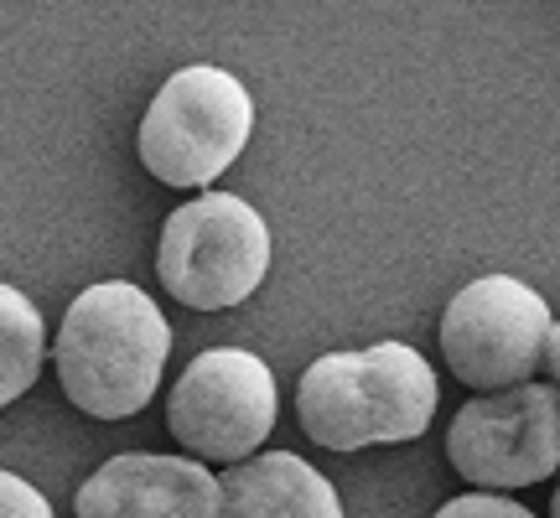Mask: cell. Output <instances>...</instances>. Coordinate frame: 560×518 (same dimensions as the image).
I'll return each instance as SVG.
<instances>
[{
    "instance_id": "9",
    "label": "cell",
    "mask_w": 560,
    "mask_h": 518,
    "mask_svg": "<svg viewBox=\"0 0 560 518\" xmlns=\"http://www.w3.org/2000/svg\"><path fill=\"white\" fill-rule=\"evenodd\" d=\"M219 482V518H342L332 482L291 451L229 461Z\"/></svg>"
},
{
    "instance_id": "8",
    "label": "cell",
    "mask_w": 560,
    "mask_h": 518,
    "mask_svg": "<svg viewBox=\"0 0 560 518\" xmlns=\"http://www.w3.org/2000/svg\"><path fill=\"white\" fill-rule=\"evenodd\" d=\"M79 518H219V482L198 457L125 451L79 487Z\"/></svg>"
},
{
    "instance_id": "11",
    "label": "cell",
    "mask_w": 560,
    "mask_h": 518,
    "mask_svg": "<svg viewBox=\"0 0 560 518\" xmlns=\"http://www.w3.org/2000/svg\"><path fill=\"white\" fill-rule=\"evenodd\" d=\"M431 518H535L524 503L514 498H493L488 487H478V493H462V498H446Z\"/></svg>"
},
{
    "instance_id": "12",
    "label": "cell",
    "mask_w": 560,
    "mask_h": 518,
    "mask_svg": "<svg viewBox=\"0 0 560 518\" xmlns=\"http://www.w3.org/2000/svg\"><path fill=\"white\" fill-rule=\"evenodd\" d=\"M0 518H52V503L16 472L0 467Z\"/></svg>"
},
{
    "instance_id": "7",
    "label": "cell",
    "mask_w": 560,
    "mask_h": 518,
    "mask_svg": "<svg viewBox=\"0 0 560 518\" xmlns=\"http://www.w3.org/2000/svg\"><path fill=\"white\" fill-rule=\"evenodd\" d=\"M446 457L472 487H529L560 467V395L556 384H509L467 399L452 420Z\"/></svg>"
},
{
    "instance_id": "5",
    "label": "cell",
    "mask_w": 560,
    "mask_h": 518,
    "mask_svg": "<svg viewBox=\"0 0 560 518\" xmlns=\"http://www.w3.org/2000/svg\"><path fill=\"white\" fill-rule=\"evenodd\" d=\"M556 348L560 332L550 321V306L514 275L472 280L441 311L446 368L482 395L524 384L535 368L556 374Z\"/></svg>"
},
{
    "instance_id": "1",
    "label": "cell",
    "mask_w": 560,
    "mask_h": 518,
    "mask_svg": "<svg viewBox=\"0 0 560 518\" xmlns=\"http://www.w3.org/2000/svg\"><path fill=\"white\" fill-rule=\"evenodd\" d=\"M172 353V327L130 280H100L73 296L52 342L62 395L94 420H130L151 404Z\"/></svg>"
},
{
    "instance_id": "3",
    "label": "cell",
    "mask_w": 560,
    "mask_h": 518,
    "mask_svg": "<svg viewBox=\"0 0 560 518\" xmlns=\"http://www.w3.org/2000/svg\"><path fill=\"white\" fill-rule=\"evenodd\" d=\"M255 130V104L234 73L223 68H182L156 89L140 120V166L166 187H208L223 177Z\"/></svg>"
},
{
    "instance_id": "6",
    "label": "cell",
    "mask_w": 560,
    "mask_h": 518,
    "mask_svg": "<svg viewBox=\"0 0 560 518\" xmlns=\"http://www.w3.org/2000/svg\"><path fill=\"white\" fill-rule=\"evenodd\" d=\"M276 374L265 358L244 348H208L187 363L172 399H166V431L182 451L198 461H244L276 431Z\"/></svg>"
},
{
    "instance_id": "4",
    "label": "cell",
    "mask_w": 560,
    "mask_h": 518,
    "mask_svg": "<svg viewBox=\"0 0 560 518\" xmlns=\"http://www.w3.org/2000/svg\"><path fill=\"white\" fill-rule=\"evenodd\" d=\"M270 228L234 192H202L166 219L156 244L161 285L192 311H229L260 291Z\"/></svg>"
},
{
    "instance_id": "10",
    "label": "cell",
    "mask_w": 560,
    "mask_h": 518,
    "mask_svg": "<svg viewBox=\"0 0 560 518\" xmlns=\"http://www.w3.org/2000/svg\"><path fill=\"white\" fill-rule=\"evenodd\" d=\"M42 353H47V327L32 296H21L16 285L0 280V410L16 404L42 374Z\"/></svg>"
},
{
    "instance_id": "2",
    "label": "cell",
    "mask_w": 560,
    "mask_h": 518,
    "mask_svg": "<svg viewBox=\"0 0 560 518\" xmlns=\"http://www.w3.org/2000/svg\"><path fill=\"white\" fill-rule=\"evenodd\" d=\"M436 415V374L405 342L327 353L296 384L301 431L327 451L420 440Z\"/></svg>"
}]
</instances>
